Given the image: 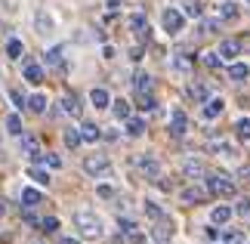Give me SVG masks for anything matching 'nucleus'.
<instances>
[{"instance_id": "nucleus-1", "label": "nucleus", "mask_w": 250, "mask_h": 244, "mask_svg": "<svg viewBox=\"0 0 250 244\" xmlns=\"http://www.w3.org/2000/svg\"><path fill=\"white\" fill-rule=\"evenodd\" d=\"M74 226L83 238H102V220L93 210H78L74 213Z\"/></svg>"}, {"instance_id": "nucleus-2", "label": "nucleus", "mask_w": 250, "mask_h": 244, "mask_svg": "<svg viewBox=\"0 0 250 244\" xmlns=\"http://www.w3.org/2000/svg\"><path fill=\"white\" fill-rule=\"evenodd\" d=\"M207 192L216 195V198H235L238 185H235V179H229L226 173H210L207 177Z\"/></svg>"}, {"instance_id": "nucleus-3", "label": "nucleus", "mask_w": 250, "mask_h": 244, "mask_svg": "<svg viewBox=\"0 0 250 244\" xmlns=\"http://www.w3.org/2000/svg\"><path fill=\"white\" fill-rule=\"evenodd\" d=\"M83 173L86 177H105V173H111V164L105 155H86L83 158Z\"/></svg>"}, {"instance_id": "nucleus-4", "label": "nucleus", "mask_w": 250, "mask_h": 244, "mask_svg": "<svg viewBox=\"0 0 250 244\" xmlns=\"http://www.w3.org/2000/svg\"><path fill=\"white\" fill-rule=\"evenodd\" d=\"M182 22H186V13H182V9H176V6L164 9V16H161V25H164L167 34H179V31H182Z\"/></svg>"}, {"instance_id": "nucleus-5", "label": "nucleus", "mask_w": 250, "mask_h": 244, "mask_svg": "<svg viewBox=\"0 0 250 244\" xmlns=\"http://www.w3.org/2000/svg\"><path fill=\"white\" fill-rule=\"evenodd\" d=\"M136 167L146 173V179H158L161 177V164H158L155 155H139V158H136Z\"/></svg>"}, {"instance_id": "nucleus-6", "label": "nucleus", "mask_w": 250, "mask_h": 244, "mask_svg": "<svg viewBox=\"0 0 250 244\" xmlns=\"http://www.w3.org/2000/svg\"><path fill=\"white\" fill-rule=\"evenodd\" d=\"M223 109H226V102L219 99V96H210L204 102V109H201V114H204V121H216L219 114H223Z\"/></svg>"}, {"instance_id": "nucleus-7", "label": "nucleus", "mask_w": 250, "mask_h": 244, "mask_svg": "<svg viewBox=\"0 0 250 244\" xmlns=\"http://www.w3.org/2000/svg\"><path fill=\"white\" fill-rule=\"evenodd\" d=\"M170 133L176 136V139L188 133V118H186V111H179V109H176V111L170 114Z\"/></svg>"}, {"instance_id": "nucleus-8", "label": "nucleus", "mask_w": 250, "mask_h": 244, "mask_svg": "<svg viewBox=\"0 0 250 244\" xmlns=\"http://www.w3.org/2000/svg\"><path fill=\"white\" fill-rule=\"evenodd\" d=\"M151 238H155V241H167V238H173V220H167V217L155 220V229H151Z\"/></svg>"}, {"instance_id": "nucleus-9", "label": "nucleus", "mask_w": 250, "mask_h": 244, "mask_svg": "<svg viewBox=\"0 0 250 244\" xmlns=\"http://www.w3.org/2000/svg\"><path fill=\"white\" fill-rule=\"evenodd\" d=\"M179 198H182V204H198V201L207 198V185H204V189H198V185H191V189H182Z\"/></svg>"}, {"instance_id": "nucleus-10", "label": "nucleus", "mask_w": 250, "mask_h": 244, "mask_svg": "<svg viewBox=\"0 0 250 244\" xmlns=\"http://www.w3.org/2000/svg\"><path fill=\"white\" fill-rule=\"evenodd\" d=\"M34 28L41 34H50L53 31V16L46 13V9H37V13H34Z\"/></svg>"}, {"instance_id": "nucleus-11", "label": "nucleus", "mask_w": 250, "mask_h": 244, "mask_svg": "<svg viewBox=\"0 0 250 244\" xmlns=\"http://www.w3.org/2000/svg\"><path fill=\"white\" fill-rule=\"evenodd\" d=\"M90 102L96 105V109H108V105H111V96H108L105 87H93V90H90Z\"/></svg>"}, {"instance_id": "nucleus-12", "label": "nucleus", "mask_w": 250, "mask_h": 244, "mask_svg": "<svg viewBox=\"0 0 250 244\" xmlns=\"http://www.w3.org/2000/svg\"><path fill=\"white\" fill-rule=\"evenodd\" d=\"M232 207H226V204H219V207H213L210 210V220H213V226H226L229 220H232Z\"/></svg>"}, {"instance_id": "nucleus-13", "label": "nucleus", "mask_w": 250, "mask_h": 244, "mask_svg": "<svg viewBox=\"0 0 250 244\" xmlns=\"http://www.w3.org/2000/svg\"><path fill=\"white\" fill-rule=\"evenodd\" d=\"M219 56H223V59L226 62H232L235 59V56L238 53H241V44H238V41H223V44H219V50H216Z\"/></svg>"}, {"instance_id": "nucleus-14", "label": "nucleus", "mask_w": 250, "mask_h": 244, "mask_svg": "<svg viewBox=\"0 0 250 244\" xmlns=\"http://www.w3.org/2000/svg\"><path fill=\"white\" fill-rule=\"evenodd\" d=\"M182 173L191 177V179H195V177H204V164H201L198 158H186V161H182Z\"/></svg>"}, {"instance_id": "nucleus-15", "label": "nucleus", "mask_w": 250, "mask_h": 244, "mask_svg": "<svg viewBox=\"0 0 250 244\" xmlns=\"http://www.w3.org/2000/svg\"><path fill=\"white\" fill-rule=\"evenodd\" d=\"M130 28H133V31H136V37H139V41H148V22H146V16H133L130 19Z\"/></svg>"}, {"instance_id": "nucleus-16", "label": "nucleus", "mask_w": 250, "mask_h": 244, "mask_svg": "<svg viewBox=\"0 0 250 244\" xmlns=\"http://www.w3.org/2000/svg\"><path fill=\"white\" fill-rule=\"evenodd\" d=\"M210 149H213V152L219 155V158H226V161H235V158H238V149H235V145H229V142H223V139L213 142Z\"/></svg>"}, {"instance_id": "nucleus-17", "label": "nucleus", "mask_w": 250, "mask_h": 244, "mask_svg": "<svg viewBox=\"0 0 250 244\" xmlns=\"http://www.w3.org/2000/svg\"><path fill=\"white\" fill-rule=\"evenodd\" d=\"M182 13L188 19H201L204 16V3H201V0H182Z\"/></svg>"}, {"instance_id": "nucleus-18", "label": "nucleus", "mask_w": 250, "mask_h": 244, "mask_svg": "<svg viewBox=\"0 0 250 244\" xmlns=\"http://www.w3.org/2000/svg\"><path fill=\"white\" fill-rule=\"evenodd\" d=\"M41 201H43L41 189H34V185H28V189H22V204H25V207H34V204H41Z\"/></svg>"}, {"instance_id": "nucleus-19", "label": "nucleus", "mask_w": 250, "mask_h": 244, "mask_svg": "<svg viewBox=\"0 0 250 244\" xmlns=\"http://www.w3.org/2000/svg\"><path fill=\"white\" fill-rule=\"evenodd\" d=\"M238 16H241V9H238L235 0H226V3H219V19H229V22H232V19H238Z\"/></svg>"}, {"instance_id": "nucleus-20", "label": "nucleus", "mask_w": 250, "mask_h": 244, "mask_svg": "<svg viewBox=\"0 0 250 244\" xmlns=\"http://www.w3.org/2000/svg\"><path fill=\"white\" fill-rule=\"evenodd\" d=\"M25 81H31V84H41V81H43V65H37V62H28V65H25Z\"/></svg>"}, {"instance_id": "nucleus-21", "label": "nucleus", "mask_w": 250, "mask_h": 244, "mask_svg": "<svg viewBox=\"0 0 250 244\" xmlns=\"http://www.w3.org/2000/svg\"><path fill=\"white\" fill-rule=\"evenodd\" d=\"M188 96L195 102H207L210 99V87H204V84H188Z\"/></svg>"}, {"instance_id": "nucleus-22", "label": "nucleus", "mask_w": 250, "mask_h": 244, "mask_svg": "<svg viewBox=\"0 0 250 244\" xmlns=\"http://www.w3.org/2000/svg\"><path fill=\"white\" fill-rule=\"evenodd\" d=\"M28 111H34V114H43V111H46V96H43V93H34V96H28Z\"/></svg>"}, {"instance_id": "nucleus-23", "label": "nucleus", "mask_w": 250, "mask_h": 244, "mask_svg": "<svg viewBox=\"0 0 250 244\" xmlns=\"http://www.w3.org/2000/svg\"><path fill=\"white\" fill-rule=\"evenodd\" d=\"M111 111H114V118H118V121H130V102L127 99H114L111 102Z\"/></svg>"}, {"instance_id": "nucleus-24", "label": "nucleus", "mask_w": 250, "mask_h": 244, "mask_svg": "<svg viewBox=\"0 0 250 244\" xmlns=\"http://www.w3.org/2000/svg\"><path fill=\"white\" fill-rule=\"evenodd\" d=\"M229 77H232V81H247V77H250V68L244 62H232V65H229Z\"/></svg>"}, {"instance_id": "nucleus-25", "label": "nucleus", "mask_w": 250, "mask_h": 244, "mask_svg": "<svg viewBox=\"0 0 250 244\" xmlns=\"http://www.w3.org/2000/svg\"><path fill=\"white\" fill-rule=\"evenodd\" d=\"M81 136H83V142H96V139H102V130H99L96 124L86 121V124L81 127Z\"/></svg>"}, {"instance_id": "nucleus-26", "label": "nucleus", "mask_w": 250, "mask_h": 244, "mask_svg": "<svg viewBox=\"0 0 250 244\" xmlns=\"http://www.w3.org/2000/svg\"><path fill=\"white\" fill-rule=\"evenodd\" d=\"M22 53H25L22 41H19V37H9V41H6V56H9V59H19Z\"/></svg>"}, {"instance_id": "nucleus-27", "label": "nucleus", "mask_w": 250, "mask_h": 244, "mask_svg": "<svg viewBox=\"0 0 250 244\" xmlns=\"http://www.w3.org/2000/svg\"><path fill=\"white\" fill-rule=\"evenodd\" d=\"M62 111H65V114H71V118H78V114H81L78 99H74V96H62Z\"/></svg>"}, {"instance_id": "nucleus-28", "label": "nucleus", "mask_w": 250, "mask_h": 244, "mask_svg": "<svg viewBox=\"0 0 250 244\" xmlns=\"http://www.w3.org/2000/svg\"><path fill=\"white\" fill-rule=\"evenodd\" d=\"M133 90L136 93H151V77L148 74H136L133 77Z\"/></svg>"}, {"instance_id": "nucleus-29", "label": "nucleus", "mask_w": 250, "mask_h": 244, "mask_svg": "<svg viewBox=\"0 0 250 244\" xmlns=\"http://www.w3.org/2000/svg\"><path fill=\"white\" fill-rule=\"evenodd\" d=\"M146 133V121L142 118H130L127 121V136H142Z\"/></svg>"}, {"instance_id": "nucleus-30", "label": "nucleus", "mask_w": 250, "mask_h": 244, "mask_svg": "<svg viewBox=\"0 0 250 244\" xmlns=\"http://www.w3.org/2000/svg\"><path fill=\"white\" fill-rule=\"evenodd\" d=\"M235 133H238V139L241 142H250V118H241L235 124Z\"/></svg>"}, {"instance_id": "nucleus-31", "label": "nucleus", "mask_w": 250, "mask_h": 244, "mask_svg": "<svg viewBox=\"0 0 250 244\" xmlns=\"http://www.w3.org/2000/svg\"><path fill=\"white\" fill-rule=\"evenodd\" d=\"M37 161H43L50 170H59V167H62V158H59V155H53V152H46V155H37Z\"/></svg>"}, {"instance_id": "nucleus-32", "label": "nucleus", "mask_w": 250, "mask_h": 244, "mask_svg": "<svg viewBox=\"0 0 250 244\" xmlns=\"http://www.w3.org/2000/svg\"><path fill=\"white\" fill-rule=\"evenodd\" d=\"M6 130H9V136H22V118H19V114H9Z\"/></svg>"}, {"instance_id": "nucleus-33", "label": "nucleus", "mask_w": 250, "mask_h": 244, "mask_svg": "<svg viewBox=\"0 0 250 244\" xmlns=\"http://www.w3.org/2000/svg\"><path fill=\"white\" fill-rule=\"evenodd\" d=\"M28 177H31L37 185H50V173L41 170V167H31V170H28Z\"/></svg>"}, {"instance_id": "nucleus-34", "label": "nucleus", "mask_w": 250, "mask_h": 244, "mask_svg": "<svg viewBox=\"0 0 250 244\" xmlns=\"http://www.w3.org/2000/svg\"><path fill=\"white\" fill-rule=\"evenodd\" d=\"M136 99H139V109L142 111H151V109H155V96H151V93H136Z\"/></svg>"}, {"instance_id": "nucleus-35", "label": "nucleus", "mask_w": 250, "mask_h": 244, "mask_svg": "<svg viewBox=\"0 0 250 244\" xmlns=\"http://www.w3.org/2000/svg\"><path fill=\"white\" fill-rule=\"evenodd\" d=\"M81 142H83L81 130H65V145H68V149H78Z\"/></svg>"}, {"instance_id": "nucleus-36", "label": "nucleus", "mask_w": 250, "mask_h": 244, "mask_svg": "<svg viewBox=\"0 0 250 244\" xmlns=\"http://www.w3.org/2000/svg\"><path fill=\"white\" fill-rule=\"evenodd\" d=\"M223 244H244V235L235 232V229H226L223 232Z\"/></svg>"}, {"instance_id": "nucleus-37", "label": "nucleus", "mask_w": 250, "mask_h": 244, "mask_svg": "<svg viewBox=\"0 0 250 244\" xmlns=\"http://www.w3.org/2000/svg\"><path fill=\"white\" fill-rule=\"evenodd\" d=\"M204 65L210 68V71H216V68L223 65V56H219V53H204Z\"/></svg>"}, {"instance_id": "nucleus-38", "label": "nucleus", "mask_w": 250, "mask_h": 244, "mask_svg": "<svg viewBox=\"0 0 250 244\" xmlns=\"http://www.w3.org/2000/svg\"><path fill=\"white\" fill-rule=\"evenodd\" d=\"M62 46H53V50L50 53H46V65H62Z\"/></svg>"}, {"instance_id": "nucleus-39", "label": "nucleus", "mask_w": 250, "mask_h": 244, "mask_svg": "<svg viewBox=\"0 0 250 244\" xmlns=\"http://www.w3.org/2000/svg\"><path fill=\"white\" fill-rule=\"evenodd\" d=\"M191 65L195 62H191L188 56H176V59H173V68H176V71H191Z\"/></svg>"}, {"instance_id": "nucleus-40", "label": "nucleus", "mask_w": 250, "mask_h": 244, "mask_svg": "<svg viewBox=\"0 0 250 244\" xmlns=\"http://www.w3.org/2000/svg\"><path fill=\"white\" fill-rule=\"evenodd\" d=\"M22 149L31 155V158H37V139L34 136H22Z\"/></svg>"}, {"instance_id": "nucleus-41", "label": "nucleus", "mask_w": 250, "mask_h": 244, "mask_svg": "<svg viewBox=\"0 0 250 244\" xmlns=\"http://www.w3.org/2000/svg\"><path fill=\"white\" fill-rule=\"evenodd\" d=\"M118 226H121L124 235H133V232H136V222H133L130 217H121V220H118Z\"/></svg>"}, {"instance_id": "nucleus-42", "label": "nucleus", "mask_w": 250, "mask_h": 244, "mask_svg": "<svg viewBox=\"0 0 250 244\" xmlns=\"http://www.w3.org/2000/svg\"><path fill=\"white\" fill-rule=\"evenodd\" d=\"M41 229L43 232H59V220H56V217H43L41 220Z\"/></svg>"}, {"instance_id": "nucleus-43", "label": "nucleus", "mask_w": 250, "mask_h": 244, "mask_svg": "<svg viewBox=\"0 0 250 244\" xmlns=\"http://www.w3.org/2000/svg\"><path fill=\"white\" fill-rule=\"evenodd\" d=\"M219 28V19H204V22H201V34H213Z\"/></svg>"}, {"instance_id": "nucleus-44", "label": "nucleus", "mask_w": 250, "mask_h": 244, "mask_svg": "<svg viewBox=\"0 0 250 244\" xmlns=\"http://www.w3.org/2000/svg\"><path fill=\"white\" fill-rule=\"evenodd\" d=\"M146 213H148L151 220H161V217H164V210H161L155 201H146Z\"/></svg>"}, {"instance_id": "nucleus-45", "label": "nucleus", "mask_w": 250, "mask_h": 244, "mask_svg": "<svg viewBox=\"0 0 250 244\" xmlns=\"http://www.w3.org/2000/svg\"><path fill=\"white\" fill-rule=\"evenodd\" d=\"M9 99H13V102L19 105V109H28V99H25V96L19 93V90H9Z\"/></svg>"}, {"instance_id": "nucleus-46", "label": "nucleus", "mask_w": 250, "mask_h": 244, "mask_svg": "<svg viewBox=\"0 0 250 244\" xmlns=\"http://www.w3.org/2000/svg\"><path fill=\"white\" fill-rule=\"evenodd\" d=\"M235 213H241V217H247V213H250V198H241V201H238Z\"/></svg>"}, {"instance_id": "nucleus-47", "label": "nucleus", "mask_w": 250, "mask_h": 244, "mask_svg": "<svg viewBox=\"0 0 250 244\" xmlns=\"http://www.w3.org/2000/svg\"><path fill=\"white\" fill-rule=\"evenodd\" d=\"M96 195H99V198H114V189H111V185H99Z\"/></svg>"}, {"instance_id": "nucleus-48", "label": "nucleus", "mask_w": 250, "mask_h": 244, "mask_svg": "<svg viewBox=\"0 0 250 244\" xmlns=\"http://www.w3.org/2000/svg\"><path fill=\"white\" fill-rule=\"evenodd\" d=\"M130 59H133V62L142 59V46H133V50H130Z\"/></svg>"}, {"instance_id": "nucleus-49", "label": "nucleus", "mask_w": 250, "mask_h": 244, "mask_svg": "<svg viewBox=\"0 0 250 244\" xmlns=\"http://www.w3.org/2000/svg\"><path fill=\"white\" fill-rule=\"evenodd\" d=\"M130 244H146V235H139V232H133V235H130Z\"/></svg>"}, {"instance_id": "nucleus-50", "label": "nucleus", "mask_w": 250, "mask_h": 244, "mask_svg": "<svg viewBox=\"0 0 250 244\" xmlns=\"http://www.w3.org/2000/svg\"><path fill=\"white\" fill-rule=\"evenodd\" d=\"M241 179H247V182H250V164H247V167H241Z\"/></svg>"}, {"instance_id": "nucleus-51", "label": "nucleus", "mask_w": 250, "mask_h": 244, "mask_svg": "<svg viewBox=\"0 0 250 244\" xmlns=\"http://www.w3.org/2000/svg\"><path fill=\"white\" fill-rule=\"evenodd\" d=\"M3 213H6V198L0 195V217H3Z\"/></svg>"}, {"instance_id": "nucleus-52", "label": "nucleus", "mask_w": 250, "mask_h": 244, "mask_svg": "<svg viewBox=\"0 0 250 244\" xmlns=\"http://www.w3.org/2000/svg\"><path fill=\"white\" fill-rule=\"evenodd\" d=\"M118 3H121V0H108V9H118Z\"/></svg>"}, {"instance_id": "nucleus-53", "label": "nucleus", "mask_w": 250, "mask_h": 244, "mask_svg": "<svg viewBox=\"0 0 250 244\" xmlns=\"http://www.w3.org/2000/svg\"><path fill=\"white\" fill-rule=\"evenodd\" d=\"M62 244H78V241H74V238H65V241H62Z\"/></svg>"}, {"instance_id": "nucleus-54", "label": "nucleus", "mask_w": 250, "mask_h": 244, "mask_svg": "<svg viewBox=\"0 0 250 244\" xmlns=\"http://www.w3.org/2000/svg\"><path fill=\"white\" fill-rule=\"evenodd\" d=\"M247 3H250V0H247Z\"/></svg>"}]
</instances>
